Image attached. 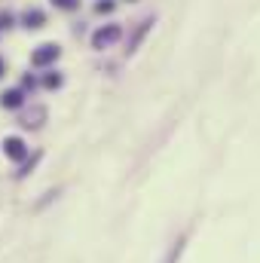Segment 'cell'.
Returning a JSON list of instances; mask_svg holds the SVG:
<instances>
[{"mask_svg": "<svg viewBox=\"0 0 260 263\" xmlns=\"http://www.w3.org/2000/svg\"><path fill=\"white\" fill-rule=\"evenodd\" d=\"M0 74H3V61H0Z\"/></svg>", "mask_w": 260, "mask_h": 263, "instance_id": "obj_10", "label": "cell"}, {"mask_svg": "<svg viewBox=\"0 0 260 263\" xmlns=\"http://www.w3.org/2000/svg\"><path fill=\"white\" fill-rule=\"evenodd\" d=\"M58 55H61V49H58L55 43H43V46H37V49L31 52V64H34V67H43V64L55 61Z\"/></svg>", "mask_w": 260, "mask_h": 263, "instance_id": "obj_1", "label": "cell"}, {"mask_svg": "<svg viewBox=\"0 0 260 263\" xmlns=\"http://www.w3.org/2000/svg\"><path fill=\"white\" fill-rule=\"evenodd\" d=\"M46 86H49V89H58V86H61V77H58V74H49V77H46Z\"/></svg>", "mask_w": 260, "mask_h": 263, "instance_id": "obj_7", "label": "cell"}, {"mask_svg": "<svg viewBox=\"0 0 260 263\" xmlns=\"http://www.w3.org/2000/svg\"><path fill=\"white\" fill-rule=\"evenodd\" d=\"M52 3H55L58 9H74V6H77V0H52Z\"/></svg>", "mask_w": 260, "mask_h": 263, "instance_id": "obj_8", "label": "cell"}, {"mask_svg": "<svg viewBox=\"0 0 260 263\" xmlns=\"http://www.w3.org/2000/svg\"><path fill=\"white\" fill-rule=\"evenodd\" d=\"M0 104H3V107H9V110L21 107V92H18V89H9V92H3V95H0Z\"/></svg>", "mask_w": 260, "mask_h": 263, "instance_id": "obj_4", "label": "cell"}, {"mask_svg": "<svg viewBox=\"0 0 260 263\" xmlns=\"http://www.w3.org/2000/svg\"><path fill=\"white\" fill-rule=\"evenodd\" d=\"M95 12H113V0H98L95 3Z\"/></svg>", "mask_w": 260, "mask_h": 263, "instance_id": "obj_6", "label": "cell"}, {"mask_svg": "<svg viewBox=\"0 0 260 263\" xmlns=\"http://www.w3.org/2000/svg\"><path fill=\"white\" fill-rule=\"evenodd\" d=\"M12 25V15H0V28H9Z\"/></svg>", "mask_w": 260, "mask_h": 263, "instance_id": "obj_9", "label": "cell"}, {"mask_svg": "<svg viewBox=\"0 0 260 263\" xmlns=\"http://www.w3.org/2000/svg\"><path fill=\"white\" fill-rule=\"evenodd\" d=\"M3 150H6L9 159H25V153H28L21 138H6V141H3Z\"/></svg>", "mask_w": 260, "mask_h": 263, "instance_id": "obj_3", "label": "cell"}, {"mask_svg": "<svg viewBox=\"0 0 260 263\" xmlns=\"http://www.w3.org/2000/svg\"><path fill=\"white\" fill-rule=\"evenodd\" d=\"M120 37V28L116 25H107V28H101V31H95V37H92V43H95V49H104V46H110L113 40Z\"/></svg>", "mask_w": 260, "mask_h": 263, "instance_id": "obj_2", "label": "cell"}, {"mask_svg": "<svg viewBox=\"0 0 260 263\" xmlns=\"http://www.w3.org/2000/svg\"><path fill=\"white\" fill-rule=\"evenodd\" d=\"M43 21H46V18H43L40 9H28V12H25V25H28V28H43Z\"/></svg>", "mask_w": 260, "mask_h": 263, "instance_id": "obj_5", "label": "cell"}]
</instances>
